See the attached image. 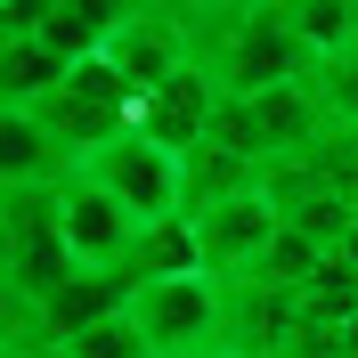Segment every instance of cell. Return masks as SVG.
Masks as SVG:
<instances>
[{
	"mask_svg": "<svg viewBox=\"0 0 358 358\" xmlns=\"http://www.w3.org/2000/svg\"><path fill=\"white\" fill-rule=\"evenodd\" d=\"M179 24H187V66L212 73L220 98H261L317 73V57L285 33L277 8H179Z\"/></svg>",
	"mask_w": 358,
	"mask_h": 358,
	"instance_id": "obj_1",
	"label": "cell"
},
{
	"mask_svg": "<svg viewBox=\"0 0 358 358\" xmlns=\"http://www.w3.org/2000/svg\"><path fill=\"white\" fill-rule=\"evenodd\" d=\"M33 122H41V138L73 171L82 155H98V147H114L122 131H138V98H131V82H122L106 57H90V66H73L66 82L33 106Z\"/></svg>",
	"mask_w": 358,
	"mask_h": 358,
	"instance_id": "obj_2",
	"label": "cell"
},
{
	"mask_svg": "<svg viewBox=\"0 0 358 358\" xmlns=\"http://www.w3.org/2000/svg\"><path fill=\"white\" fill-rule=\"evenodd\" d=\"M73 171L90 179V187H106L122 212H131L138 228H155V220H179L187 212V163L163 155V147H147L138 131H122L114 147H98V155H82Z\"/></svg>",
	"mask_w": 358,
	"mask_h": 358,
	"instance_id": "obj_3",
	"label": "cell"
},
{
	"mask_svg": "<svg viewBox=\"0 0 358 358\" xmlns=\"http://www.w3.org/2000/svg\"><path fill=\"white\" fill-rule=\"evenodd\" d=\"M0 245H8V285H17L33 310L82 277V261H73V245H66V220H57V187H33V196L0 203Z\"/></svg>",
	"mask_w": 358,
	"mask_h": 358,
	"instance_id": "obj_4",
	"label": "cell"
},
{
	"mask_svg": "<svg viewBox=\"0 0 358 358\" xmlns=\"http://www.w3.org/2000/svg\"><path fill=\"white\" fill-rule=\"evenodd\" d=\"M131 326L147 334L155 358H196L212 342H228V285L212 277H163V285L131 293Z\"/></svg>",
	"mask_w": 358,
	"mask_h": 358,
	"instance_id": "obj_5",
	"label": "cell"
},
{
	"mask_svg": "<svg viewBox=\"0 0 358 358\" xmlns=\"http://www.w3.org/2000/svg\"><path fill=\"white\" fill-rule=\"evenodd\" d=\"M285 236V212L268 203V187H245V196L196 212V245H203V277L212 285H236L268 261V245Z\"/></svg>",
	"mask_w": 358,
	"mask_h": 358,
	"instance_id": "obj_6",
	"label": "cell"
},
{
	"mask_svg": "<svg viewBox=\"0 0 358 358\" xmlns=\"http://www.w3.org/2000/svg\"><path fill=\"white\" fill-rule=\"evenodd\" d=\"M106 66L131 82V98H155L187 66V24H179V8H122V24H114V41H106Z\"/></svg>",
	"mask_w": 358,
	"mask_h": 358,
	"instance_id": "obj_7",
	"label": "cell"
},
{
	"mask_svg": "<svg viewBox=\"0 0 358 358\" xmlns=\"http://www.w3.org/2000/svg\"><path fill=\"white\" fill-rule=\"evenodd\" d=\"M212 114H220V82H212L203 66H179L155 98H138V138L187 163L203 138H212Z\"/></svg>",
	"mask_w": 358,
	"mask_h": 358,
	"instance_id": "obj_8",
	"label": "cell"
},
{
	"mask_svg": "<svg viewBox=\"0 0 358 358\" xmlns=\"http://www.w3.org/2000/svg\"><path fill=\"white\" fill-rule=\"evenodd\" d=\"M57 220H66V245H73L82 268H122L131 245H138V220L106 196V187H90L82 171L57 179Z\"/></svg>",
	"mask_w": 358,
	"mask_h": 358,
	"instance_id": "obj_9",
	"label": "cell"
},
{
	"mask_svg": "<svg viewBox=\"0 0 358 358\" xmlns=\"http://www.w3.org/2000/svg\"><path fill=\"white\" fill-rule=\"evenodd\" d=\"M131 293H138V285L122 277V268H82L66 293H49V301H41V334H49V342H73V334H90V326L122 317V310H131Z\"/></svg>",
	"mask_w": 358,
	"mask_h": 358,
	"instance_id": "obj_10",
	"label": "cell"
},
{
	"mask_svg": "<svg viewBox=\"0 0 358 358\" xmlns=\"http://www.w3.org/2000/svg\"><path fill=\"white\" fill-rule=\"evenodd\" d=\"M114 24H122V8H114V0H49L41 24H33V41H41L49 57L73 73V66H90V57H106Z\"/></svg>",
	"mask_w": 358,
	"mask_h": 358,
	"instance_id": "obj_11",
	"label": "cell"
},
{
	"mask_svg": "<svg viewBox=\"0 0 358 358\" xmlns=\"http://www.w3.org/2000/svg\"><path fill=\"white\" fill-rule=\"evenodd\" d=\"M57 179H66V155L41 138V122L24 106H0V203L33 196V187H57Z\"/></svg>",
	"mask_w": 358,
	"mask_h": 358,
	"instance_id": "obj_12",
	"label": "cell"
},
{
	"mask_svg": "<svg viewBox=\"0 0 358 358\" xmlns=\"http://www.w3.org/2000/svg\"><path fill=\"white\" fill-rule=\"evenodd\" d=\"M122 277H131V285H163V277H203L196 220L179 212V220H155V228H138V245H131V261H122Z\"/></svg>",
	"mask_w": 358,
	"mask_h": 358,
	"instance_id": "obj_13",
	"label": "cell"
},
{
	"mask_svg": "<svg viewBox=\"0 0 358 358\" xmlns=\"http://www.w3.org/2000/svg\"><path fill=\"white\" fill-rule=\"evenodd\" d=\"M277 17H285V33L310 49L317 66L358 57V0H277Z\"/></svg>",
	"mask_w": 358,
	"mask_h": 358,
	"instance_id": "obj_14",
	"label": "cell"
},
{
	"mask_svg": "<svg viewBox=\"0 0 358 358\" xmlns=\"http://www.w3.org/2000/svg\"><path fill=\"white\" fill-rule=\"evenodd\" d=\"M66 358H155V350H147V334H138L131 310H122V317H106V326L73 334V342H66Z\"/></svg>",
	"mask_w": 358,
	"mask_h": 358,
	"instance_id": "obj_15",
	"label": "cell"
},
{
	"mask_svg": "<svg viewBox=\"0 0 358 358\" xmlns=\"http://www.w3.org/2000/svg\"><path fill=\"white\" fill-rule=\"evenodd\" d=\"M8 358H66V342H49V334H41V342H24V350H8Z\"/></svg>",
	"mask_w": 358,
	"mask_h": 358,
	"instance_id": "obj_16",
	"label": "cell"
},
{
	"mask_svg": "<svg viewBox=\"0 0 358 358\" xmlns=\"http://www.w3.org/2000/svg\"><path fill=\"white\" fill-rule=\"evenodd\" d=\"M196 358H245V350H236V342H212V350H196Z\"/></svg>",
	"mask_w": 358,
	"mask_h": 358,
	"instance_id": "obj_17",
	"label": "cell"
},
{
	"mask_svg": "<svg viewBox=\"0 0 358 358\" xmlns=\"http://www.w3.org/2000/svg\"><path fill=\"white\" fill-rule=\"evenodd\" d=\"M0 277H8V245H0Z\"/></svg>",
	"mask_w": 358,
	"mask_h": 358,
	"instance_id": "obj_18",
	"label": "cell"
},
{
	"mask_svg": "<svg viewBox=\"0 0 358 358\" xmlns=\"http://www.w3.org/2000/svg\"><path fill=\"white\" fill-rule=\"evenodd\" d=\"M0 358H8V350H0Z\"/></svg>",
	"mask_w": 358,
	"mask_h": 358,
	"instance_id": "obj_19",
	"label": "cell"
},
{
	"mask_svg": "<svg viewBox=\"0 0 358 358\" xmlns=\"http://www.w3.org/2000/svg\"><path fill=\"white\" fill-rule=\"evenodd\" d=\"M350 342H358V334H350Z\"/></svg>",
	"mask_w": 358,
	"mask_h": 358,
	"instance_id": "obj_20",
	"label": "cell"
}]
</instances>
